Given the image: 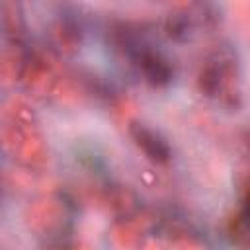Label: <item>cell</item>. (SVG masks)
Masks as SVG:
<instances>
[{
    "label": "cell",
    "instance_id": "cell-1",
    "mask_svg": "<svg viewBox=\"0 0 250 250\" xmlns=\"http://www.w3.org/2000/svg\"><path fill=\"white\" fill-rule=\"evenodd\" d=\"M125 53L129 55L131 62L143 74V78L152 86H164L172 80V66L170 61L162 55V51L139 35H129L125 39Z\"/></svg>",
    "mask_w": 250,
    "mask_h": 250
},
{
    "label": "cell",
    "instance_id": "cell-2",
    "mask_svg": "<svg viewBox=\"0 0 250 250\" xmlns=\"http://www.w3.org/2000/svg\"><path fill=\"white\" fill-rule=\"evenodd\" d=\"M234 78L236 74H234L232 59H227L225 55L217 53V57L209 61V64L201 72V90H205L207 96L219 98L223 96V92L232 88Z\"/></svg>",
    "mask_w": 250,
    "mask_h": 250
},
{
    "label": "cell",
    "instance_id": "cell-3",
    "mask_svg": "<svg viewBox=\"0 0 250 250\" xmlns=\"http://www.w3.org/2000/svg\"><path fill=\"white\" fill-rule=\"evenodd\" d=\"M133 141L137 143V146L154 162H166L172 154L168 141L152 127H148L146 123H131L129 127Z\"/></svg>",
    "mask_w": 250,
    "mask_h": 250
},
{
    "label": "cell",
    "instance_id": "cell-4",
    "mask_svg": "<svg viewBox=\"0 0 250 250\" xmlns=\"http://www.w3.org/2000/svg\"><path fill=\"white\" fill-rule=\"evenodd\" d=\"M244 221H246L248 227H250V195H248V199H246V203H244Z\"/></svg>",
    "mask_w": 250,
    "mask_h": 250
}]
</instances>
